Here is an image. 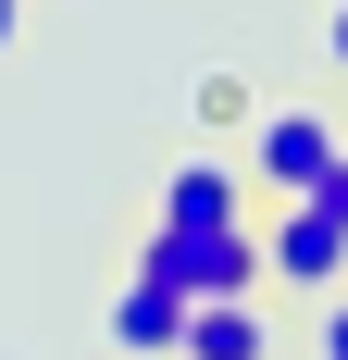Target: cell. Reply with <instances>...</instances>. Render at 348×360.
<instances>
[{
	"instance_id": "cell-3",
	"label": "cell",
	"mask_w": 348,
	"mask_h": 360,
	"mask_svg": "<svg viewBox=\"0 0 348 360\" xmlns=\"http://www.w3.org/2000/svg\"><path fill=\"white\" fill-rule=\"evenodd\" d=\"M261 274L299 286V298H336L348 286V224L323 212V199H286V212L261 224Z\"/></svg>"
},
{
	"instance_id": "cell-11",
	"label": "cell",
	"mask_w": 348,
	"mask_h": 360,
	"mask_svg": "<svg viewBox=\"0 0 348 360\" xmlns=\"http://www.w3.org/2000/svg\"><path fill=\"white\" fill-rule=\"evenodd\" d=\"M13 37H25V0H0V50H13Z\"/></svg>"
},
{
	"instance_id": "cell-2",
	"label": "cell",
	"mask_w": 348,
	"mask_h": 360,
	"mask_svg": "<svg viewBox=\"0 0 348 360\" xmlns=\"http://www.w3.org/2000/svg\"><path fill=\"white\" fill-rule=\"evenodd\" d=\"M336 124H323V112L311 100H286V112H249V149H237V162H249V186H274V199H299V186H323V162H336Z\"/></svg>"
},
{
	"instance_id": "cell-8",
	"label": "cell",
	"mask_w": 348,
	"mask_h": 360,
	"mask_svg": "<svg viewBox=\"0 0 348 360\" xmlns=\"http://www.w3.org/2000/svg\"><path fill=\"white\" fill-rule=\"evenodd\" d=\"M299 199H323V212L348 224V149H336V162H323V186H299Z\"/></svg>"
},
{
	"instance_id": "cell-6",
	"label": "cell",
	"mask_w": 348,
	"mask_h": 360,
	"mask_svg": "<svg viewBox=\"0 0 348 360\" xmlns=\"http://www.w3.org/2000/svg\"><path fill=\"white\" fill-rule=\"evenodd\" d=\"M112 348H125V360H174V348H187V298H174L162 274H137V286L112 298Z\"/></svg>"
},
{
	"instance_id": "cell-5",
	"label": "cell",
	"mask_w": 348,
	"mask_h": 360,
	"mask_svg": "<svg viewBox=\"0 0 348 360\" xmlns=\"http://www.w3.org/2000/svg\"><path fill=\"white\" fill-rule=\"evenodd\" d=\"M174 360H274V311L261 298H187V348Z\"/></svg>"
},
{
	"instance_id": "cell-4",
	"label": "cell",
	"mask_w": 348,
	"mask_h": 360,
	"mask_svg": "<svg viewBox=\"0 0 348 360\" xmlns=\"http://www.w3.org/2000/svg\"><path fill=\"white\" fill-rule=\"evenodd\" d=\"M149 224H249V162L237 149H187L162 174V212Z\"/></svg>"
},
{
	"instance_id": "cell-10",
	"label": "cell",
	"mask_w": 348,
	"mask_h": 360,
	"mask_svg": "<svg viewBox=\"0 0 348 360\" xmlns=\"http://www.w3.org/2000/svg\"><path fill=\"white\" fill-rule=\"evenodd\" d=\"M323 50H336V63H348V0H336V13H323Z\"/></svg>"
},
{
	"instance_id": "cell-9",
	"label": "cell",
	"mask_w": 348,
	"mask_h": 360,
	"mask_svg": "<svg viewBox=\"0 0 348 360\" xmlns=\"http://www.w3.org/2000/svg\"><path fill=\"white\" fill-rule=\"evenodd\" d=\"M323 360H348V286L323 298Z\"/></svg>"
},
{
	"instance_id": "cell-7",
	"label": "cell",
	"mask_w": 348,
	"mask_h": 360,
	"mask_svg": "<svg viewBox=\"0 0 348 360\" xmlns=\"http://www.w3.org/2000/svg\"><path fill=\"white\" fill-rule=\"evenodd\" d=\"M187 112H199V124H249V87H237V75H199V100H187Z\"/></svg>"
},
{
	"instance_id": "cell-1",
	"label": "cell",
	"mask_w": 348,
	"mask_h": 360,
	"mask_svg": "<svg viewBox=\"0 0 348 360\" xmlns=\"http://www.w3.org/2000/svg\"><path fill=\"white\" fill-rule=\"evenodd\" d=\"M137 274H162L174 298H261V224H149Z\"/></svg>"
}]
</instances>
